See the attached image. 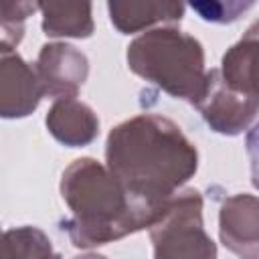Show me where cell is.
<instances>
[{"instance_id":"1","label":"cell","mask_w":259,"mask_h":259,"mask_svg":"<svg viewBox=\"0 0 259 259\" xmlns=\"http://www.w3.org/2000/svg\"><path fill=\"white\" fill-rule=\"evenodd\" d=\"M107 168L134 198L162 206L196 172V150L170 119L138 115L111 130Z\"/></svg>"},{"instance_id":"2","label":"cell","mask_w":259,"mask_h":259,"mask_svg":"<svg viewBox=\"0 0 259 259\" xmlns=\"http://www.w3.org/2000/svg\"><path fill=\"white\" fill-rule=\"evenodd\" d=\"M61 192L73 212L63 229L77 247L103 245L152 227L164 208L134 198L93 158H79L65 170Z\"/></svg>"},{"instance_id":"3","label":"cell","mask_w":259,"mask_h":259,"mask_svg":"<svg viewBox=\"0 0 259 259\" xmlns=\"http://www.w3.org/2000/svg\"><path fill=\"white\" fill-rule=\"evenodd\" d=\"M130 69L172 97L198 101L204 85V53L196 38L174 28L142 34L127 47Z\"/></svg>"},{"instance_id":"4","label":"cell","mask_w":259,"mask_h":259,"mask_svg":"<svg viewBox=\"0 0 259 259\" xmlns=\"http://www.w3.org/2000/svg\"><path fill=\"white\" fill-rule=\"evenodd\" d=\"M154 259H217V247L202 227V198L196 190L176 192L150 227Z\"/></svg>"},{"instance_id":"5","label":"cell","mask_w":259,"mask_h":259,"mask_svg":"<svg viewBox=\"0 0 259 259\" xmlns=\"http://www.w3.org/2000/svg\"><path fill=\"white\" fill-rule=\"evenodd\" d=\"M194 105L214 132L229 136L243 132L259 111V101L229 87L221 71H210L206 75V85Z\"/></svg>"},{"instance_id":"6","label":"cell","mask_w":259,"mask_h":259,"mask_svg":"<svg viewBox=\"0 0 259 259\" xmlns=\"http://www.w3.org/2000/svg\"><path fill=\"white\" fill-rule=\"evenodd\" d=\"M87 71L85 55L69 45H47L36 61V73L45 95L59 99L75 97L87 77Z\"/></svg>"},{"instance_id":"7","label":"cell","mask_w":259,"mask_h":259,"mask_svg":"<svg viewBox=\"0 0 259 259\" xmlns=\"http://www.w3.org/2000/svg\"><path fill=\"white\" fill-rule=\"evenodd\" d=\"M2 115L22 117L28 115L45 95L40 77L30 69L10 47H2V75H0Z\"/></svg>"},{"instance_id":"8","label":"cell","mask_w":259,"mask_h":259,"mask_svg":"<svg viewBox=\"0 0 259 259\" xmlns=\"http://www.w3.org/2000/svg\"><path fill=\"white\" fill-rule=\"evenodd\" d=\"M221 241L237 255H259V198L251 194L229 196L219 217Z\"/></svg>"},{"instance_id":"9","label":"cell","mask_w":259,"mask_h":259,"mask_svg":"<svg viewBox=\"0 0 259 259\" xmlns=\"http://www.w3.org/2000/svg\"><path fill=\"white\" fill-rule=\"evenodd\" d=\"M221 77L235 91L259 101V20L223 57Z\"/></svg>"},{"instance_id":"10","label":"cell","mask_w":259,"mask_h":259,"mask_svg":"<svg viewBox=\"0 0 259 259\" xmlns=\"http://www.w3.org/2000/svg\"><path fill=\"white\" fill-rule=\"evenodd\" d=\"M47 127L65 146H85L97 136L99 121L89 105L67 97L55 101L47 115Z\"/></svg>"},{"instance_id":"11","label":"cell","mask_w":259,"mask_h":259,"mask_svg":"<svg viewBox=\"0 0 259 259\" xmlns=\"http://www.w3.org/2000/svg\"><path fill=\"white\" fill-rule=\"evenodd\" d=\"M184 12L182 4H154V2H111L109 14L111 22L121 32H134L156 22L180 20Z\"/></svg>"},{"instance_id":"12","label":"cell","mask_w":259,"mask_h":259,"mask_svg":"<svg viewBox=\"0 0 259 259\" xmlns=\"http://www.w3.org/2000/svg\"><path fill=\"white\" fill-rule=\"evenodd\" d=\"M42 30L51 36H89L93 30L89 4H40Z\"/></svg>"},{"instance_id":"13","label":"cell","mask_w":259,"mask_h":259,"mask_svg":"<svg viewBox=\"0 0 259 259\" xmlns=\"http://www.w3.org/2000/svg\"><path fill=\"white\" fill-rule=\"evenodd\" d=\"M51 241L32 227L12 229L4 235L2 259H49Z\"/></svg>"},{"instance_id":"14","label":"cell","mask_w":259,"mask_h":259,"mask_svg":"<svg viewBox=\"0 0 259 259\" xmlns=\"http://www.w3.org/2000/svg\"><path fill=\"white\" fill-rule=\"evenodd\" d=\"M192 10L200 14V18L210 20V22H231L237 20L241 12L251 8V2L241 4V2H192Z\"/></svg>"},{"instance_id":"15","label":"cell","mask_w":259,"mask_h":259,"mask_svg":"<svg viewBox=\"0 0 259 259\" xmlns=\"http://www.w3.org/2000/svg\"><path fill=\"white\" fill-rule=\"evenodd\" d=\"M247 156H249V162H251L253 186L259 188V121L247 134Z\"/></svg>"},{"instance_id":"16","label":"cell","mask_w":259,"mask_h":259,"mask_svg":"<svg viewBox=\"0 0 259 259\" xmlns=\"http://www.w3.org/2000/svg\"><path fill=\"white\" fill-rule=\"evenodd\" d=\"M49 259H63L61 255H51ZM73 259H105V257H101V255H83V257H73Z\"/></svg>"},{"instance_id":"17","label":"cell","mask_w":259,"mask_h":259,"mask_svg":"<svg viewBox=\"0 0 259 259\" xmlns=\"http://www.w3.org/2000/svg\"><path fill=\"white\" fill-rule=\"evenodd\" d=\"M247 259H259V255H257V257H247Z\"/></svg>"}]
</instances>
